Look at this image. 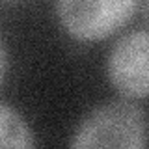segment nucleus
<instances>
[{"instance_id":"obj_2","label":"nucleus","mask_w":149,"mask_h":149,"mask_svg":"<svg viewBox=\"0 0 149 149\" xmlns=\"http://www.w3.org/2000/svg\"><path fill=\"white\" fill-rule=\"evenodd\" d=\"M140 0H54L63 30L77 41H101L132 19Z\"/></svg>"},{"instance_id":"obj_4","label":"nucleus","mask_w":149,"mask_h":149,"mask_svg":"<svg viewBox=\"0 0 149 149\" xmlns=\"http://www.w3.org/2000/svg\"><path fill=\"white\" fill-rule=\"evenodd\" d=\"M36 146V136L30 125L8 102H0V147L30 149Z\"/></svg>"},{"instance_id":"obj_1","label":"nucleus","mask_w":149,"mask_h":149,"mask_svg":"<svg viewBox=\"0 0 149 149\" xmlns=\"http://www.w3.org/2000/svg\"><path fill=\"white\" fill-rule=\"evenodd\" d=\"M149 146V116L132 99H112L95 106L73 130L74 149H143Z\"/></svg>"},{"instance_id":"obj_5","label":"nucleus","mask_w":149,"mask_h":149,"mask_svg":"<svg viewBox=\"0 0 149 149\" xmlns=\"http://www.w3.org/2000/svg\"><path fill=\"white\" fill-rule=\"evenodd\" d=\"M6 71H8V54H6L2 39H0V86H2L4 78H6Z\"/></svg>"},{"instance_id":"obj_3","label":"nucleus","mask_w":149,"mask_h":149,"mask_svg":"<svg viewBox=\"0 0 149 149\" xmlns=\"http://www.w3.org/2000/svg\"><path fill=\"white\" fill-rule=\"evenodd\" d=\"M106 74L125 99L149 97V32L134 30L121 36L106 60Z\"/></svg>"}]
</instances>
